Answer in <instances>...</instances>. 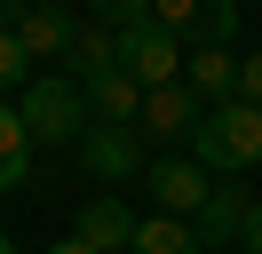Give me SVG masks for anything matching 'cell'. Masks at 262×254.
<instances>
[{"mask_svg": "<svg viewBox=\"0 0 262 254\" xmlns=\"http://www.w3.org/2000/svg\"><path fill=\"white\" fill-rule=\"evenodd\" d=\"M127 254H207V246H199V230H191L183 215H167V206H159V215H143V222H135Z\"/></svg>", "mask_w": 262, "mask_h": 254, "instance_id": "12", "label": "cell"}, {"mask_svg": "<svg viewBox=\"0 0 262 254\" xmlns=\"http://www.w3.org/2000/svg\"><path fill=\"white\" fill-rule=\"evenodd\" d=\"M199 119H207V95L191 88V79H167V88H143V111H135V127H143V143H191Z\"/></svg>", "mask_w": 262, "mask_h": 254, "instance_id": "5", "label": "cell"}, {"mask_svg": "<svg viewBox=\"0 0 262 254\" xmlns=\"http://www.w3.org/2000/svg\"><path fill=\"white\" fill-rule=\"evenodd\" d=\"M119 72L135 88H167V79H183V40L159 16H135V24H119Z\"/></svg>", "mask_w": 262, "mask_h": 254, "instance_id": "3", "label": "cell"}, {"mask_svg": "<svg viewBox=\"0 0 262 254\" xmlns=\"http://www.w3.org/2000/svg\"><path fill=\"white\" fill-rule=\"evenodd\" d=\"M151 16L191 48H230L238 32V0H151Z\"/></svg>", "mask_w": 262, "mask_h": 254, "instance_id": "6", "label": "cell"}, {"mask_svg": "<svg viewBox=\"0 0 262 254\" xmlns=\"http://www.w3.org/2000/svg\"><path fill=\"white\" fill-rule=\"evenodd\" d=\"M56 8H72V0H56Z\"/></svg>", "mask_w": 262, "mask_h": 254, "instance_id": "23", "label": "cell"}, {"mask_svg": "<svg viewBox=\"0 0 262 254\" xmlns=\"http://www.w3.org/2000/svg\"><path fill=\"white\" fill-rule=\"evenodd\" d=\"M24 8H32V0H0V24H16V16H24Z\"/></svg>", "mask_w": 262, "mask_h": 254, "instance_id": "20", "label": "cell"}, {"mask_svg": "<svg viewBox=\"0 0 262 254\" xmlns=\"http://www.w3.org/2000/svg\"><path fill=\"white\" fill-rule=\"evenodd\" d=\"M0 254H16V238H8V230H0Z\"/></svg>", "mask_w": 262, "mask_h": 254, "instance_id": "22", "label": "cell"}, {"mask_svg": "<svg viewBox=\"0 0 262 254\" xmlns=\"http://www.w3.org/2000/svg\"><path fill=\"white\" fill-rule=\"evenodd\" d=\"M88 8H96L103 24H135V16H151V0H88Z\"/></svg>", "mask_w": 262, "mask_h": 254, "instance_id": "17", "label": "cell"}, {"mask_svg": "<svg viewBox=\"0 0 262 254\" xmlns=\"http://www.w3.org/2000/svg\"><path fill=\"white\" fill-rule=\"evenodd\" d=\"M88 88V119H135L143 111V88H135L127 72H96V79H80Z\"/></svg>", "mask_w": 262, "mask_h": 254, "instance_id": "15", "label": "cell"}, {"mask_svg": "<svg viewBox=\"0 0 262 254\" xmlns=\"http://www.w3.org/2000/svg\"><path fill=\"white\" fill-rule=\"evenodd\" d=\"M238 95H246V103H262V48L238 64Z\"/></svg>", "mask_w": 262, "mask_h": 254, "instance_id": "18", "label": "cell"}, {"mask_svg": "<svg viewBox=\"0 0 262 254\" xmlns=\"http://www.w3.org/2000/svg\"><path fill=\"white\" fill-rule=\"evenodd\" d=\"M72 151H80V167L96 183H127V175H143V127L135 119H88Z\"/></svg>", "mask_w": 262, "mask_h": 254, "instance_id": "4", "label": "cell"}, {"mask_svg": "<svg viewBox=\"0 0 262 254\" xmlns=\"http://www.w3.org/2000/svg\"><path fill=\"white\" fill-rule=\"evenodd\" d=\"M72 24H80L72 8H56V0H32V8L16 16V40L32 48V64H64V48H72Z\"/></svg>", "mask_w": 262, "mask_h": 254, "instance_id": "10", "label": "cell"}, {"mask_svg": "<svg viewBox=\"0 0 262 254\" xmlns=\"http://www.w3.org/2000/svg\"><path fill=\"white\" fill-rule=\"evenodd\" d=\"M183 79H191L207 103L238 95V64H230V48H191V56H183Z\"/></svg>", "mask_w": 262, "mask_h": 254, "instance_id": "14", "label": "cell"}, {"mask_svg": "<svg viewBox=\"0 0 262 254\" xmlns=\"http://www.w3.org/2000/svg\"><path fill=\"white\" fill-rule=\"evenodd\" d=\"M143 190L167 206V215H183V222H191V215H199V199L214 190V175L199 167V159H151V167H143Z\"/></svg>", "mask_w": 262, "mask_h": 254, "instance_id": "8", "label": "cell"}, {"mask_svg": "<svg viewBox=\"0 0 262 254\" xmlns=\"http://www.w3.org/2000/svg\"><path fill=\"white\" fill-rule=\"evenodd\" d=\"M16 111H24V127H32V143L72 151V143H80V127H88V88H80L72 72H40V79H24Z\"/></svg>", "mask_w": 262, "mask_h": 254, "instance_id": "2", "label": "cell"}, {"mask_svg": "<svg viewBox=\"0 0 262 254\" xmlns=\"http://www.w3.org/2000/svg\"><path fill=\"white\" fill-rule=\"evenodd\" d=\"M191 159L207 175H246L262 159V103H246V95L207 103V119H199V135H191Z\"/></svg>", "mask_w": 262, "mask_h": 254, "instance_id": "1", "label": "cell"}, {"mask_svg": "<svg viewBox=\"0 0 262 254\" xmlns=\"http://www.w3.org/2000/svg\"><path fill=\"white\" fill-rule=\"evenodd\" d=\"M64 72H72V79L119 72V24H103V16H80V24H72V48H64Z\"/></svg>", "mask_w": 262, "mask_h": 254, "instance_id": "9", "label": "cell"}, {"mask_svg": "<svg viewBox=\"0 0 262 254\" xmlns=\"http://www.w3.org/2000/svg\"><path fill=\"white\" fill-rule=\"evenodd\" d=\"M24 175H32V127L16 103H0V190H24Z\"/></svg>", "mask_w": 262, "mask_h": 254, "instance_id": "13", "label": "cell"}, {"mask_svg": "<svg viewBox=\"0 0 262 254\" xmlns=\"http://www.w3.org/2000/svg\"><path fill=\"white\" fill-rule=\"evenodd\" d=\"M238 246H246V254H262V199L246 206V230H238Z\"/></svg>", "mask_w": 262, "mask_h": 254, "instance_id": "19", "label": "cell"}, {"mask_svg": "<svg viewBox=\"0 0 262 254\" xmlns=\"http://www.w3.org/2000/svg\"><path fill=\"white\" fill-rule=\"evenodd\" d=\"M56 254H96V246H88V238H64V246H56Z\"/></svg>", "mask_w": 262, "mask_h": 254, "instance_id": "21", "label": "cell"}, {"mask_svg": "<svg viewBox=\"0 0 262 254\" xmlns=\"http://www.w3.org/2000/svg\"><path fill=\"white\" fill-rule=\"evenodd\" d=\"M246 206H254V190L238 183V175H214V190L199 199V215H191V230H199V246H238V230H246Z\"/></svg>", "mask_w": 262, "mask_h": 254, "instance_id": "7", "label": "cell"}, {"mask_svg": "<svg viewBox=\"0 0 262 254\" xmlns=\"http://www.w3.org/2000/svg\"><path fill=\"white\" fill-rule=\"evenodd\" d=\"M72 238H88L96 254H127V238H135L127 199H88V206H80V230H72Z\"/></svg>", "mask_w": 262, "mask_h": 254, "instance_id": "11", "label": "cell"}, {"mask_svg": "<svg viewBox=\"0 0 262 254\" xmlns=\"http://www.w3.org/2000/svg\"><path fill=\"white\" fill-rule=\"evenodd\" d=\"M24 79H32V48L16 40V24H0V103H16Z\"/></svg>", "mask_w": 262, "mask_h": 254, "instance_id": "16", "label": "cell"}]
</instances>
